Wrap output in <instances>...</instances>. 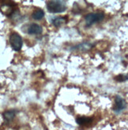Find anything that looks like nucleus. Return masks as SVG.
Here are the masks:
<instances>
[{"instance_id":"nucleus-3","label":"nucleus","mask_w":128,"mask_h":130,"mask_svg":"<svg viewBox=\"0 0 128 130\" xmlns=\"http://www.w3.org/2000/svg\"><path fill=\"white\" fill-rule=\"evenodd\" d=\"M10 43L11 45V47L16 51H19L21 47L23 41H22V38L18 33L13 32L10 36Z\"/></svg>"},{"instance_id":"nucleus-5","label":"nucleus","mask_w":128,"mask_h":130,"mask_svg":"<svg viewBox=\"0 0 128 130\" xmlns=\"http://www.w3.org/2000/svg\"><path fill=\"white\" fill-rule=\"evenodd\" d=\"M43 32V28L37 24H32L28 28V33L30 35H40Z\"/></svg>"},{"instance_id":"nucleus-9","label":"nucleus","mask_w":128,"mask_h":130,"mask_svg":"<svg viewBox=\"0 0 128 130\" xmlns=\"http://www.w3.org/2000/svg\"><path fill=\"white\" fill-rule=\"evenodd\" d=\"M44 17V12L42 10H35L33 14H32V18L34 20H40Z\"/></svg>"},{"instance_id":"nucleus-10","label":"nucleus","mask_w":128,"mask_h":130,"mask_svg":"<svg viewBox=\"0 0 128 130\" xmlns=\"http://www.w3.org/2000/svg\"><path fill=\"white\" fill-rule=\"evenodd\" d=\"M15 114H16L15 110H8V111H6L3 113V118L6 121H10L15 117Z\"/></svg>"},{"instance_id":"nucleus-11","label":"nucleus","mask_w":128,"mask_h":130,"mask_svg":"<svg viewBox=\"0 0 128 130\" xmlns=\"http://www.w3.org/2000/svg\"><path fill=\"white\" fill-rule=\"evenodd\" d=\"M93 47L92 44L88 43H81L76 47H74V49H78V50H89Z\"/></svg>"},{"instance_id":"nucleus-4","label":"nucleus","mask_w":128,"mask_h":130,"mask_svg":"<svg viewBox=\"0 0 128 130\" xmlns=\"http://www.w3.org/2000/svg\"><path fill=\"white\" fill-rule=\"evenodd\" d=\"M115 100H116V105H115V107H114V111L116 113H118L121 112L123 110L125 109L126 102L122 97H120L119 95L116 96Z\"/></svg>"},{"instance_id":"nucleus-7","label":"nucleus","mask_w":128,"mask_h":130,"mask_svg":"<svg viewBox=\"0 0 128 130\" xmlns=\"http://www.w3.org/2000/svg\"><path fill=\"white\" fill-rule=\"evenodd\" d=\"M66 19L65 18H62V17H58L55 18L52 20V24H53L55 27H59L64 24H66Z\"/></svg>"},{"instance_id":"nucleus-2","label":"nucleus","mask_w":128,"mask_h":130,"mask_svg":"<svg viewBox=\"0 0 128 130\" xmlns=\"http://www.w3.org/2000/svg\"><path fill=\"white\" fill-rule=\"evenodd\" d=\"M104 18V13L101 11H98L96 13H90L87 14L85 17L86 25L87 26H91L96 23L101 22Z\"/></svg>"},{"instance_id":"nucleus-8","label":"nucleus","mask_w":128,"mask_h":130,"mask_svg":"<svg viewBox=\"0 0 128 130\" xmlns=\"http://www.w3.org/2000/svg\"><path fill=\"white\" fill-rule=\"evenodd\" d=\"M93 121V118H86V117H79L76 119V122L81 125H85V124H88V123H90Z\"/></svg>"},{"instance_id":"nucleus-12","label":"nucleus","mask_w":128,"mask_h":130,"mask_svg":"<svg viewBox=\"0 0 128 130\" xmlns=\"http://www.w3.org/2000/svg\"><path fill=\"white\" fill-rule=\"evenodd\" d=\"M115 80L119 81V82H123L126 81L127 80V76L126 75H123V74H120L115 77Z\"/></svg>"},{"instance_id":"nucleus-6","label":"nucleus","mask_w":128,"mask_h":130,"mask_svg":"<svg viewBox=\"0 0 128 130\" xmlns=\"http://www.w3.org/2000/svg\"><path fill=\"white\" fill-rule=\"evenodd\" d=\"M0 10H1L2 13L6 15V16H10L13 12L12 6L10 4H6V3L0 6Z\"/></svg>"},{"instance_id":"nucleus-1","label":"nucleus","mask_w":128,"mask_h":130,"mask_svg":"<svg viewBox=\"0 0 128 130\" xmlns=\"http://www.w3.org/2000/svg\"><path fill=\"white\" fill-rule=\"evenodd\" d=\"M67 8L65 1H49L47 3V9L51 13H59L64 12Z\"/></svg>"}]
</instances>
